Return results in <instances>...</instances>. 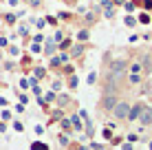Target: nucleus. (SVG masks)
<instances>
[{"mask_svg":"<svg viewBox=\"0 0 152 150\" xmlns=\"http://www.w3.org/2000/svg\"><path fill=\"white\" fill-rule=\"evenodd\" d=\"M31 150H49V143H44V141H33V143H31Z\"/></svg>","mask_w":152,"mask_h":150,"instance_id":"nucleus-14","label":"nucleus"},{"mask_svg":"<svg viewBox=\"0 0 152 150\" xmlns=\"http://www.w3.org/2000/svg\"><path fill=\"white\" fill-rule=\"evenodd\" d=\"M95 80H97V73H91V75H88V84H95Z\"/></svg>","mask_w":152,"mask_h":150,"instance_id":"nucleus-32","label":"nucleus"},{"mask_svg":"<svg viewBox=\"0 0 152 150\" xmlns=\"http://www.w3.org/2000/svg\"><path fill=\"white\" fill-rule=\"evenodd\" d=\"M91 148L93 150H104V146H99V143H91Z\"/></svg>","mask_w":152,"mask_h":150,"instance_id":"nucleus-39","label":"nucleus"},{"mask_svg":"<svg viewBox=\"0 0 152 150\" xmlns=\"http://www.w3.org/2000/svg\"><path fill=\"white\" fill-rule=\"evenodd\" d=\"M60 58V62H69V53H62V55H57Z\"/></svg>","mask_w":152,"mask_h":150,"instance_id":"nucleus-37","label":"nucleus"},{"mask_svg":"<svg viewBox=\"0 0 152 150\" xmlns=\"http://www.w3.org/2000/svg\"><path fill=\"white\" fill-rule=\"evenodd\" d=\"M73 71H75V69H73V66L69 64V66H64V69H62V73H64V75H69V77H71V75H73Z\"/></svg>","mask_w":152,"mask_h":150,"instance_id":"nucleus-26","label":"nucleus"},{"mask_svg":"<svg viewBox=\"0 0 152 150\" xmlns=\"http://www.w3.org/2000/svg\"><path fill=\"white\" fill-rule=\"evenodd\" d=\"M77 82H80V80H77L75 75H71V77H69V89H71V91H75V89H77Z\"/></svg>","mask_w":152,"mask_h":150,"instance_id":"nucleus-22","label":"nucleus"},{"mask_svg":"<svg viewBox=\"0 0 152 150\" xmlns=\"http://www.w3.org/2000/svg\"><path fill=\"white\" fill-rule=\"evenodd\" d=\"M60 89H62V82L55 80V82H53V91H60Z\"/></svg>","mask_w":152,"mask_h":150,"instance_id":"nucleus-33","label":"nucleus"},{"mask_svg":"<svg viewBox=\"0 0 152 150\" xmlns=\"http://www.w3.org/2000/svg\"><path fill=\"white\" fill-rule=\"evenodd\" d=\"M143 82V75L141 73H128V84L130 86H139Z\"/></svg>","mask_w":152,"mask_h":150,"instance_id":"nucleus-8","label":"nucleus"},{"mask_svg":"<svg viewBox=\"0 0 152 150\" xmlns=\"http://www.w3.org/2000/svg\"><path fill=\"white\" fill-rule=\"evenodd\" d=\"M62 119H64V108H53V110H51V117H49V126L55 124V121H62Z\"/></svg>","mask_w":152,"mask_h":150,"instance_id":"nucleus-7","label":"nucleus"},{"mask_svg":"<svg viewBox=\"0 0 152 150\" xmlns=\"http://www.w3.org/2000/svg\"><path fill=\"white\" fill-rule=\"evenodd\" d=\"M88 35H91V33H88V29H82L80 33H77V38H80V42H86V40H88Z\"/></svg>","mask_w":152,"mask_h":150,"instance_id":"nucleus-20","label":"nucleus"},{"mask_svg":"<svg viewBox=\"0 0 152 150\" xmlns=\"http://www.w3.org/2000/svg\"><path fill=\"white\" fill-rule=\"evenodd\" d=\"M9 53H11V55H18L20 49H18V46H11V49H9Z\"/></svg>","mask_w":152,"mask_h":150,"instance_id":"nucleus-36","label":"nucleus"},{"mask_svg":"<svg viewBox=\"0 0 152 150\" xmlns=\"http://www.w3.org/2000/svg\"><path fill=\"white\" fill-rule=\"evenodd\" d=\"M139 126L141 128H152V106H145L143 115H141V119H139Z\"/></svg>","mask_w":152,"mask_h":150,"instance_id":"nucleus-5","label":"nucleus"},{"mask_svg":"<svg viewBox=\"0 0 152 150\" xmlns=\"http://www.w3.org/2000/svg\"><path fill=\"white\" fill-rule=\"evenodd\" d=\"M57 108H66L69 104H73V97L69 95V93H62V95H57Z\"/></svg>","mask_w":152,"mask_h":150,"instance_id":"nucleus-6","label":"nucleus"},{"mask_svg":"<svg viewBox=\"0 0 152 150\" xmlns=\"http://www.w3.org/2000/svg\"><path fill=\"white\" fill-rule=\"evenodd\" d=\"M119 100H121L119 93H102V97L97 102V110L99 113H113V108L119 104Z\"/></svg>","mask_w":152,"mask_h":150,"instance_id":"nucleus-1","label":"nucleus"},{"mask_svg":"<svg viewBox=\"0 0 152 150\" xmlns=\"http://www.w3.org/2000/svg\"><path fill=\"white\" fill-rule=\"evenodd\" d=\"M141 4H143V9H148V11L152 9V0H143V2H141Z\"/></svg>","mask_w":152,"mask_h":150,"instance_id":"nucleus-31","label":"nucleus"},{"mask_svg":"<svg viewBox=\"0 0 152 150\" xmlns=\"http://www.w3.org/2000/svg\"><path fill=\"white\" fill-rule=\"evenodd\" d=\"M80 119H82L80 115H73V117H71V124H73V128H75V130H82V121H80Z\"/></svg>","mask_w":152,"mask_h":150,"instance_id":"nucleus-15","label":"nucleus"},{"mask_svg":"<svg viewBox=\"0 0 152 150\" xmlns=\"http://www.w3.org/2000/svg\"><path fill=\"white\" fill-rule=\"evenodd\" d=\"M0 119H2V121H9V119H11V113H9V110H2V117H0Z\"/></svg>","mask_w":152,"mask_h":150,"instance_id":"nucleus-28","label":"nucleus"},{"mask_svg":"<svg viewBox=\"0 0 152 150\" xmlns=\"http://www.w3.org/2000/svg\"><path fill=\"white\" fill-rule=\"evenodd\" d=\"M126 139H128V143H134V141H139V135H137V132H128Z\"/></svg>","mask_w":152,"mask_h":150,"instance_id":"nucleus-23","label":"nucleus"},{"mask_svg":"<svg viewBox=\"0 0 152 150\" xmlns=\"http://www.w3.org/2000/svg\"><path fill=\"white\" fill-rule=\"evenodd\" d=\"M145 102H134L132 106H130V113H128V124H134V121H139L141 119V115H143V110H145Z\"/></svg>","mask_w":152,"mask_h":150,"instance_id":"nucleus-3","label":"nucleus"},{"mask_svg":"<svg viewBox=\"0 0 152 150\" xmlns=\"http://www.w3.org/2000/svg\"><path fill=\"white\" fill-rule=\"evenodd\" d=\"M113 15H115V9H113V7L106 9V18H113Z\"/></svg>","mask_w":152,"mask_h":150,"instance_id":"nucleus-38","label":"nucleus"},{"mask_svg":"<svg viewBox=\"0 0 152 150\" xmlns=\"http://www.w3.org/2000/svg\"><path fill=\"white\" fill-rule=\"evenodd\" d=\"M29 86H31V80H20V89L22 91H27Z\"/></svg>","mask_w":152,"mask_h":150,"instance_id":"nucleus-24","label":"nucleus"},{"mask_svg":"<svg viewBox=\"0 0 152 150\" xmlns=\"http://www.w3.org/2000/svg\"><path fill=\"white\" fill-rule=\"evenodd\" d=\"M139 62H141V66H143V73L150 75L152 73V53H141Z\"/></svg>","mask_w":152,"mask_h":150,"instance_id":"nucleus-4","label":"nucleus"},{"mask_svg":"<svg viewBox=\"0 0 152 150\" xmlns=\"http://www.w3.org/2000/svg\"><path fill=\"white\" fill-rule=\"evenodd\" d=\"M130 73H141V75H143V66H141V62L137 60V62H130Z\"/></svg>","mask_w":152,"mask_h":150,"instance_id":"nucleus-12","label":"nucleus"},{"mask_svg":"<svg viewBox=\"0 0 152 150\" xmlns=\"http://www.w3.org/2000/svg\"><path fill=\"white\" fill-rule=\"evenodd\" d=\"M57 66H60V58H53L51 60V69H57Z\"/></svg>","mask_w":152,"mask_h":150,"instance_id":"nucleus-30","label":"nucleus"},{"mask_svg":"<svg viewBox=\"0 0 152 150\" xmlns=\"http://www.w3.org/2000/svg\"><path fill=\"white\" fill-rule=\"evenodd\" d=\"M71 46H73L71 38H66V40H62V42H60V46H57V49H60V51H66V49H71Z\"/></svg>","mask_w":152,"mask_h":150,"instance_id":"nucleus-18","label":"nucleus"},{"mask_svg":"<svg viewBox=\"0 0 152 150\" xmlns=\"http://www.w3.org/2000/svg\"><path fill=\"white\" fill-rule=\"evenodd\" d=\"M57 141H60V146H62V148L71 146V137H66L64 132H60V137H57Z\"/></svg>","mask_w":152,"mask_h":150,"instance_id":"nucleus-13","label":"nucleus"},{"mask_svg":"<svg viewBox=\"0 0 152 150\" xmlns=\"http://www.w3.org/2000/svg\"><path fill=\"white\" fill-rule=\"evenodd\" d=\"M42 97H44V102H46V104H55V102H57V93H55V91H49V93H44Z\"/></svg>","mask_w":152,"mask_h":150,"instance_id":"nucleus-10","label":"nucleus"},{"mask_svg":"<svg viewBox=\"0 0 152 150\" xmlns=\"http://www.w3.org/2000/svg\"><path fill=\"white\" fill-rule=\"evenodd\" d=\"M18 100H20V104H27L29 97H27V95H18Z\"/></svg>","mask_w":152,"mask_h":150,"instance_id":"nucleus-35","label":"nucleus"},{"mask_svg":"<svg viewBox=\"0 0 152 150\" xmlns=\"http://www.w3.org/2000/svg\"><path fill=\"white\" fill-rule=\"evenodd\" d=\"M121 150H134L132 143H121Z\"/></svg>","mask_w":152,"mask_h":150,"instance_id":"nucleus-34","label":"nucleus"},{"mask_svg":"<svg viewBox=\"0 0 152 150\" xmlns=\"http://www.w3.org/2000/svg\"><path fill=\"white\" fill-rule=\"evenodd\" d=\"M84 49H86V44L84 42H80V44H75V46H71V58H80V55L84 53Z\"/></svg>","mask_w":152,"mask_h":150,"instance_id":"nucleus-9","label":"nucleus"},{"mask_svg":"<svg viewBox=\"0 0 152 150\" xmlns=\"http://www.w3.org/2000/svg\"><path fill=\"white\" fill-rule=\"evenodd\" d=\"M102 137L106 139V141H113V130H110V128H104V130H102Z\"/></svg>","mask_w":152,"mask_h":150,"instance_id":"nucleus-19","label":"nucleus"},{"mask_svg":"<svg viewBox=\"0 0 152 150\" xmlns=\"http://www.w3.org/2000/svg\"><path fill=\"white\" fill-rule=\"evenodd\" d=\"M7 130V126H4V121H0V132H4Z\"/></svg>","mask_w":152,"mask_h":150,"instance_id":"nucleus-40","label":"nucleus"},{"mask_svg":"<svg viewBox=\"0 0 152 150\" xmlns=\"http://www.w3.org/2000/svg\"><path fill=\"white\" fill-rule=\"evenodd\" d=\"M148 150H152V141H150V146H148Z\"/></svg>","mask_w":152,"mask_h":150,"instance_id":"nucleus-44","label":"nucleus"},{"mask_svg":"<svg viewBox=\"0 0 152 150\" xmlns=\"http://www.w3.org/2000/svg\"><path fill=\"white\" fill-rule=\"evenodd\" d=\"M13 130L22 132V130H24V126H22V124H20V121H13Z\"/></svg>","mask_w":152,"mask_h":150,"instance_id":"nucleus-29","label":"nucleus"},{"mask_svg":"<svg viewBox=\"0 0 152 150\" xmlns=\"http://www.w3.org/2000/svg\"><path fill=\"white\" fill-rule=\"evenodd\" d=\"M126 24H128V27H134V24H137V20H134L132 15H128V18H126Z\"/></svg>","mask_w":152,"mask_h":150,"instance_id":"nucleus-27","label":"nucleus"},{"mask_svg":"<svg viewBox=\"0 0 152 150\" xmlns=\"http://www.w3.org/2000/svg\"><path fill=\"white\" fill-rule=\"evenodd\" d=\"M60 126H62V130H64V135H66V132H69V135L73 132V124H71V119H66V117L60 121Z\"/></svg>","mask_w":152,"mask_h":150,"instance_id":"nucleus-11","label":"nucleus"},{"mask_svg":"<svg viewBox=\"0 0 152 150\" xmlns=\"http://www.w3.org/2000/svg\"><path fill=\"white\" fill-rule=\"evenodd\" d=\"M66 2H71V4H75V0H66Z\"/></svg>","mask_w":152,"mask_h":150,"instance_id":"nucleus-43","label":"nucleus"},{"mask_svg":"<svg viewBox=\"0 0 152 150\" xmlns=\"http://www.w3.org/2000/svg\"><path fill=\"white\" fill-rule=\"evenodd\" d=\"M33 73H35V80H38V82H40V80H42V77H44V75H46V71H44V69H42V66H35V69H33Z\"/></svg>","mask_w":152,"mask_h":150,"instance_id":"nucleus-17","label":"nucleus"},{"mask_svg":"<svg viewBox=\"0 0 152 150\" xmlns=\"http://www.w3.org/2000/svg\"><path fill=\"white\" fill-rule=\"evenodd\" d=\"M0 106H7V100H4V97H0Z\"/></svg>","mask_w":152,"mask_h":150,"instance_id":"nucleus-41","label":"nucleus"},{"mask_svg":"<svg viewBox=\"0 0 152 150\" xmlns=\"http://www.w3.org/2000/svg\"><path fill=\"white\" fill-rule=\"evenodd\" d=\"M55 51H57V46H55V44L49 40V42H46V49H44V55H53Z\"/></svg>","mask_w":152,"mask_h":150,"instance_id":"nucleus-16","label":"nucleus"},{"mask_svg":"<svg viewBox=\"0 0 152 150\" xmlns=\"http://www.w3.org/2000/svg\"><path fill=\"white\" fill-rule=\"evenodd\" d=\"M150 20H152L150 13H139V22L141 24H150Z\"/></svg>","mask_w":152,"mask_h":150,"instance_id":"nucleus-21","label":"nucleus"},{"mask_svg":"<svg viewBox=\"0 0 152 150\" xmlns=\"http://www.w3.org/2000/svg\"><path fill=\"white\" fill-rule=\"evenodd\" d=\"M110 143H113V146H121V143H124V135H121V137H113Z\"/></svg>","mask_w":152,"mask_h":150,"instance_id":"nucleus-25","label":"nucleus"},{"mask_svg":"<svg viewBox=\"0 0 152 150\" xmlns=\"http://www.w3.org/2000/svg\"><path fill=\"white\" fill-rule=\"evenodd\" d=\"M115 4H126V0H115Z\"/></svg>","mask_w":152,"mask_h":150,"instance_id":"nucleus-42","label":"nucleus"},{"mask_svg":"<svg viewBox=\"0 0 152 150\" xmlns=\"http://www.w3.org/2000/svg\"><path fill=\"white\" fill-rule=\"evenodd\" d=\"M130 106H132V102L126 100V97H121L119 100V104L113 108L110 115L115 117V121H128V113H130Z\"/></svg>","mask_w":152,"mask_h":150,"instance_id":"nucleus-2","label":"nucleus"}]
</instances>
